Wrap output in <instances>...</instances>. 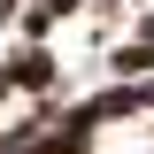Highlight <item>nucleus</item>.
<instances>
[{
    "label": "nucleus",
    "mask_w": 154,
    "mask_h": 154,
    "mask_svg": "<svg viewBox=\"0 0 154 154\" xmlns=\"http://www.w3.org/2000/svg\"><path fill=\"white\" fill-rule=\"evenodd\" d=\"M85 154H154V108H116L93 123Z\"/></svg>",
    "instance_id": "obj_1"
}]
</instances>
